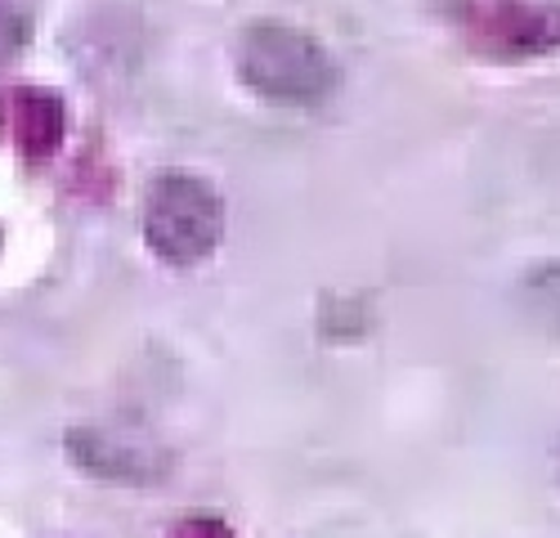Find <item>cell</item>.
<instances>
[{
	"instance_id": "6da1fadb",
	"label": "cell",
	"mask_w": 560,
	"mask_h": 538,
	"mask_svg": "<svg viewBox=\"0 0 560 538\" xmlns=\"http://www.w3.org/2000/svg\"><path fill=\"white\" fill-rule=\"evenodd\" d=\"M238 77L252 95L269 104H288V108H314L323 100H332V90L341 81L332 55L323 50V40L288 23H252L243 32Z\"/></svg>"
},
{
	"instance_id": "7a4b0ae2",
	"label": "cell",
	"mask_w": 560,
	"mask_h": 538,
	"mask_svg": "<svg viewBox=\"0 0 560 538\" xmlns=\"http://www.w3.org/2000/svg\"><path fill=\"white\" fill-rule=\"evenodd\" d=\"M224 238V202L215 185L189 171H162L144 198V243L162 265H198Z\"/></svg>"
},
{
	"instance_id": "3957f363",
	"label": "cell",
	"mask_w": 560,
	"mask_h": 538,
	"mask_svg": "<svg viewBox=\"0 0 560 538\" xmlns=\"http://www.w3.org/2000/svg\"><path fill=\"white\" fill-rule=\"evenodd\" d=\"M440 10L489 63H525L560 55L556 0H440Z\"/></svg>"
},
{
	"instance_id": "277c9868",
	"label": "cell",
	"mask_w": 560,
	"mask_h": 538,
	"mask_svg": "<svg viewBox=\"0 0 560 538\" xmlns=\"http://www.w3.org/2000/svg\"><path fill=\"white\" fill-rule=\"evenodd\" d=\"M68 454L85 476L108 484H153L171 471L166 444L153 440L144 426H121V422L77 426L68 435Z\"/></svg>"
},
{
	"instance_id": "5b68a950",
	"label": "cell",
	"mask_w": 560,
	"mask_h": 538,
	"mask_svg": "<svg viewBox=\"0 0 560 538\" xmlns=\"http://www.w3.org/2000/svg\"><path fill=\"white\" fill-rule=\"evenodd\" d=\"M19 149L23 157H50L63 140V126H68V108L63 100H55L50 90H23L19 104Z\"/></svg>"
},
{
	"instance_id": "8992f818",
	"label": "cell",
	"mask_w": 560,
	"mask_h": 538,
	"mask_svg": "<svg viewBox=\"0 0 560 538\" xmlns=\"http://www.w3.org/2000/svg\"><path fill=\"white\" fill-rule=\"evenodd\" d=\"M32 36V23L19 14V10H10V5H0V63H10L14 55H19V45Z\"/></svg>"
},
{
	"instance_id": "52a82bcc",
	"label": "cell",
	"mask_w": 560,
	"mask_h": 538,
	"mask_svg": "<svg viewBox=\"0 0 560 538\" xmlns=\"http://www.w3.org/2000/svg\"><path fill=\"white\" fill-rule=\"evenodd\" d=\"M171 538H233V529L220 516H189V521L175 525Z\"/></svg>"
}]
</instances>
